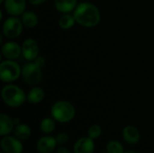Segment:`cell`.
<instances>
[{"mask_svg":"<svg viewBox=\"0 0 154 153\" xmlns=\"http://www.w3.org/2000/svg\"><path fill=\"white\" fill-rule=\"evenodd\" d=\"M76 23L86 28L97 26L101 20V13L97 6L89 2H82L73 11Z\"/></svg>","mask_w":154,"mask_h":153,"instance_id":"obj_1","label":"cell"},{"mask_svg":"<svg viewBox=\"0 0 154 153\" xmlns=\"http://www.w3.org/2000/svg\"><path fill=\"white\" fill-rule=\"evenodd\" d=\"M1 96L5 105L11 108L20 107L27 101V95L24 91L20 87L12 83H8L3 87Z\"/></svg>","mask_w":154,"mask_h":153,"instance_id":"obj_2","label":"cell"},{"mask_svg":"<svg viewBox=\"0 0 154 153\" xmlns=\"http://www.w3.org/2000/svg\"><path fill=\"white\" fill-rule=\"evenodd\" d=\"M51 117L60 124H67L71 122L76 116V108L69 101H56L51 107Z\"/></svg>","mask_w":154,"mask_h":153,"instance_id":"obj_3","label":"cell"},{"mask_svg":"<svg viewBox=\"0 0 154 153\" xmlns=\"http://www.w3.org/2000/svg\"><path fill=\"white\" fill-rule=\"evenodd\" d=\"M22 76V68L14 60H3L0 64V78L5 83H13Z\"/></svg>","mask_w":154,"mask_h":153,"instance_id":"obj_4","label":"cell"},{"mask_svg":"<svg viewBox=\"0 0 154 153\" xmlns=\"http://www.w3.org/2000/svg\"><path fill=\"white\" fill-rule=\"evenodd\" d=\"M34 61H28L22 68V77L24 82L30 86H37L42 79V71Z\"/></svg>","mask_w":154,"mask_h":153,"instance_id":"obj_5","label":"cell"},{"mask_svg":"<svg viewBox=\"0 0 154 153\" xmlns=\"http://www.w3.org/2000/svg\"><path fill=\"white\" fill-rule=\"evenodd\" d=\"M23 23L18 16H9L6 18L2 25L3 35L9 39L14 40L18 38L23 30Z\"/></svg>","mask_w":154,"mask_h":153,"instance_id":"obj_6","label":"cell"},{"mask_svg":"<svg viewBox=\"0 0 154 153\" xmlns=\"http://www.w3.org/2000/svg\"><path fill=\"white\" fill-rule=\"evenodd\" d=\"M2 151L5 153H22L23 151V145L22 141L17 139L14 135L3 136L0 142Z\"/></svg>","mask_w":154,"mask_h":153,"instance_id":"obj_7","label":"cell"},{"mask_svg":"<svg viewBox=\"0 0 154 153\" xmlns=\"http://www.w3.org/2000/svg\"><path fill=\"white\" fill-rule=\"evenodd\" d=\"M40 48L38 42L32 38L23 41L22 44V55L27 61H33L39 56Z\"/></svg>","mask_w":154,"mask_h":153,"instance_id":"obj_8","label":"cell"},{"mask_svg":"<svg viewBox=\"0 0 154 153\" xmlns=\"http://www.w3.org/2000/svg\"><path fill=\"white\" fill-rule=\"evenodd\" d=\"M27 0H5V11L10 16H19L25 12Z\"/></svg>","mask_w":154,"mask_h":153,"instance_id":"obj_9","label":"cell"},{"mask_svg":"<svg viewBox=\"0 0 154 153\" xmlns=\"http://www.w3.org/2000/svg\"><path fill=\"white\" fill-rule=\"evenodd\" d=\"M1 53L6 60H15L22 55V46L14 41H9L2 44Z\"/></svg>","mask_w":154,"mask_h":153,"instance_id":"obj_10","label":"cell"},{"mask_svg":"<svg viewBox=\"0 0 154 153\" xmlns=\"http://www.w3.org/2000/svg\"><path fill=\"white\" fill-rule=\"evenodd\" d=\"M55 137L46 134L42 136L36 143V150L39 153H51L57 146Z\"/></svg>","mask_w":154,"mask_h":153,"instance_id":"obj_11","label":"cell"},{"mask_svg":"<svg viewBox=\"0 0 154 153\" xmlns=\"http://www.w3.org/2000/svg\"><path fill=\"white\" fill-rule=\"evenodd\" d=\"M95 142L94 140L88 137H81L78 139L73 145L74 153H94Z\"/></svg>","mask_w":154,"mask_h":153,"instance_id":"obj_12","label":"cell"},{"mask_svg":"<svg viewBox=\"0 0 154 153\" xmlns=\"http://www.w3.org/2000/svg\"><path fill=\"white\" fill-rule=\"evenodd\" d=\"M122 137L126 143L130 145H135L140 142L141 134L139 130L135 126L129 124L124 127L122 131Z\"/></svg>","mask_w":154,"mask_h":153,"instance_id":"obj_13","label":"cell"},{"mask_svg":"<svg viewBox=\"0 0 154 153\" xmlns=\"http://www.w3.org/2000/svg\"><path fill=\"white\" fill-rule=\"evenodd\" d=\"M14 118L5 113L0 114V135L2 137L14 132Z\"/></svg>","mask_w":154,"mask_h":153,"instance_id":"obj_14","label":"cell"},{"mask_svg":"<svg viewBox=\"0 0 154 153\" xmlns=\"http://www.w3.org/2000/svg\"><path fill=\"white\" fill-rule=\"evenodd\" d=\"M54 7L57 11L62 14L73 13V11L78 6V0H54Z\"/></svg>","mask_w":154,"mask_h":153,"instance_id":"obj_15","label":"cell"},{"mask_svg":"<svg viewBox=\"0 0 154 153\" xmlns=\"http://www.w3.org/2000/svg\"><path fill=\"white\" fill-rule=\"evenodd\" d=\"M45 97V92L42 87H32L27 94V102L32 105L40 104Z\"/></svg>","mask_w":154,"mask_h":153,"instance_id":"obj_16","label":"cell"},{"mask_svg":"<svg viewBox=\"0 0 154 153\" xmlns=\"http://www.w3.org/2000/svg\"><path fill=\"white\" fill-rule=\"evenodd\" d=\"M13 133H14V135L20 141H25L31 137L32 130L28 124L21 123L14 126Z\"/></svg>","mask_w":154,"mask_h":153,"instance_id":"obj_17","label":"cell"},{"mask_svg":"<svg viewBox=\"0 0 154 153\" xmlns=\"http://www.w3.org/2000/svg\"><path fill=\"white\" fill-rule=\"evenodd\" d=\"M21 20L23 25L27 28H34L39 23V18L36 13L32 11H25L21 15Z\"/></svg>","mask_w":154,"mask_h":153,"instance_id":"obj_18","label":"cell"},{"mask_svg":"<svg viewBox=\"0 0 154 153\" xmlns=\"http://www.w3.org/2000/svg\"><path fill=\"white\" fill-rule=\"evenodd\" d=\"M56 128V121L52 117H45L40 123V130L44 134H51Z\"/></svg>","mask_w":154,"mask_h":153,"instance_id":"obj_19","label":"cell"},{"mask_svg":"<svg viewBox=\"0 0 154 153\" xmlns=\"http://www.w3.org/2000/svg\"><path fill=\"white\" fill-rule=\"evenodd\" d=\"M58 23H59V26L63 30H69L70 28H72L75 25V23H77L73 14H71L70 13L63 14L60 17Z\"/></svg>","mask_w":154,"mask_h":153,"instance_id":"obj_20","label":"cell"},{"mask_svg":"<svg viewBox=\"0 0 154 153\" xmlns=\"http://www.w3.org/2000/svg\"><path fill=\"white\" fill-rule=\"evenodd\" d=\"M106 151L107 153H124L125 148L121 142L117 140H111L106 143Z\"/></svg>","mask_w":154,"mask_h":153,"instance_id":"obj_21","label":"cell"},{"mask_svg":"<svg viewBox=\"0 0 154 153\" xmlns=\"http://www.w3.org/2000/svg\"><path fill=\"white\" fill-rule=\"evenodd\" d=\"M102 135V128L99 124H94L88 130V136L92 140H97Z\"/></svg>","mask_w":154,"mask_h":153,"instance_id":"obj_22","label":"cell"},{"mask_svg":"<svg viewBox=\"0 0 154 153\" xmlns=\"http://www.w3.org/2000/svg\"><path fill=\"white\" fill-rule=\"evenodd\" d=\"M55 139H56V142L59 145H65L66 143L69 142V135L65 133V132H61V133H59L56 136H55Z\"/></svg>","mask_w":154,"mask_h":153,"instance_id":"obj_23","label":"cell"},{"mask_svg":"<svg viewBox=\"0 0 154 153\" xmlns=\"http://www.w3.org/2000/svg\"><path fill=\"white\" fill-rule=\"evenodd\" d=\"M39 67H41V68H43L44 66H45V64H46V60H45V58L43 57V56H38L34 60H33Z\"/></svg>","mask_w":154,"mask_h":153,"instance_id":"obj_24","label":"cell"},{"mask_svg":"<svg viewBox=\"0 0 154 153\" xmlns=\"http://www.w3.org/2000/svg\"><path fill=\"white\" fill-rule=\"evenodd\" d=\"M28 1L32 5H42L43 3H45L47 0H28Z\"/></svg>","mask_w":154,"mask_h":153,"instance_id":"obj_25","label":"cell"},{"mask_svg":"<svg viewBox=\"0 0 154 153\" xmlns=\"http://www.w3.org/2000/svg\"><path fill=\"white\" fill-rule=\"evenodd\" d=\"M56 153H71V152H70V151H69L68 148L63 147V146H60V148H58V149H57Z\"/></svg>","mask_w":154,"mask_h":153,"instance_id":"obj_26","label":"cell"},{"mask_svg":"<svg viewBox=\"0 0 154 153\" xmlns=\"http://www.w3.org/2000/svg\"><path fill=\"white\" fill-rule=\"evenodd\" d=\"M14 125H17V124H21V121L19 118H14Z\"/></svg>","mask_w":154,"mask_h":153,"instance_id":"obj_27","label":"cell"},{"mask_svg":"<svg viewBox=\"0 0 154 153\" xmlns=\"http://www.w3.org/2000/svg\"><path fill=\"white\" fill-rule=\"evenodd\" d=\"M124 153H139L137 151H125Z\"/></svg>","mask_w":154,"mask_h":153,"instance_id":"obj_28","label":"cell"},{"mask_svg":"<svg viewBox=\"0 0 154 153\" xmlns=\"http://www.w3.org/2000/svg\"><path fill=\"white\" fill-rule=\"evenodd\" d=\"M4 1H5V0H0V4H3V3H4Z\"/></svg>","mask_w":154,"mask_h":153,"instance_id":"obj_29","label":"cell"},{"mask_svg":"<svg viewBox=\"0 0 154 153\" xmlns=\"http://www.w3.org/2000/svg\"><path fill=\"white\" fill-rule=\"evenodd\" d=\"M0 153H5V152H4V151H1V152H0Z\"/></svg>","mask_w":154,"mask_h":153,"instance_id":"obj_30","label":"cell"},{"mask_svg":"<svg viewBox=\"0 0 154 153\" xmlns=\"http://www.w3.org/2000/svg\"><path fill=\"white\" fill-rule=\"evenodd\" d=\"M104 153H107V152H106H106H104Z\"/></svg>","mask_w":154,"mask_h":153,"instance_id":"obj_31","label":"cell"}]
</instances>
